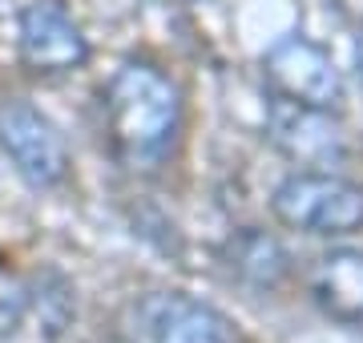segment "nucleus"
<instances>
[{"label": "nucleus", "instance_id": "obj_1", "mask_svg": "<svg viewBox=\"0 0 363 343\" xmlns=\"http://www.w3.org/2000/svg\"><path fill=\"white\" fill-rule=\"evenodd\" d=\"M109 142L125 162H162L174 150L186 118L178 81L154 61H121L101 93Z\"/></svg>", "mask_w": 363, "mask_h": 343}, {"label": "nucleus", "instance_id": "obj_2", "mask_svg": "<svg viewBox=\"0 0 363 343\" xmlns=\"http://www.w3.org/2000/svg\"><path fill=\"white\" fill-rule=\"evenodd\" d=\"M271 214L303 235L343 238L363 230V190L331 170H298L274 186Z\"/></svg>", "mask_w": 363, "mask_h": 343}, {"label": "nucleus", "instance_id": "obj_3", "mask_svg": "<svg viewBox=\"0 0 363 343\" xmlns=\"http://www.w3.org/2000/svg\"><path fill=\"white\" fill-rule=\"evenodd\" d=\"M262 81L271 97L291 106L339 109L343 101V73L335 57L303 33H286L262 53Z\"/></svg>", "mask_w": 363, "mask_h": 343}, {"label": "nucleus", "instance_id": "obj_4", "mask_svg": "<svg viewBox=\"0 0 363 343\" xmlns=\"http://www.w3.org/2000/svg\"><path fill=\"white\" fill-rule=\"evenodd\" d=\"M0 150L33 190H52L69 178V150L61 130L21 97H0Z\"/></svg>", "mask_w": 363, "mask_h": 343}, {"label": "nucleus", "instance_id": "obj_5", "mask_svg": "<svg viewBox=\"0 0 363 343\" xmlns=\"http://www.w3.org/2000/svg\"><path fill=\"white\" fill-rule=\"evenodd\" d=\"M138 343H238V327L214 303L186 291H150L133 303Z\"/></svg>", "mask_w": 363, "mask_h": 343}, {"label": "nucleus", "instance_id": "obj_6", "mask_svg": "<svg viewBox=\"0 0 363 343\" xmlns=\"http://www.w3.org/2000/svg\"><path fill=\"white\" fill-rule=\"evenodd\" d=\"M21 61L37 77H61L89 61V40L61 0H33L16 16Z\"/></svg>", "mask_w": 363, "mask_h": 343}, {"label": "nucleus", "instance_id": "obj_7", "mask_svg": "<svg viewBox=\"0 0 363 343\" xmlns=\"http://www.w3.org/2000/svg\"><path fill=\"white\" fill-rule=\"evenodd\" d=\"M335 109H311V106H291L274 97L267 106V137L283 150L298 166H339L347 154V133L331 118Z\"/></svg>", "mask_w": 363, "mask_h": 343}, {"label": "nucleus", "instance_id": "obj_8", "mask_svg": "<svg viewBox=\"0 0 363 343\" xmlns=\"http://www.w3.org/2000/svg\"><path fill=\"white\" fill-rule=\"evenodd\" d=\"M311 299L327 319L363 331V251L335 247L319 254L311 266Z\"/></svg>", "mask_w": 363, "mask_h": 343}, {"label": "nucleus", "instance_id": "obj_9", "mask_svg": "<svg viewBox=\"0 0 363 343\" xmlns=\"http://www.w3.org/2000/svg\"><path fill=\"white\" fill-rule=\"evenodd\" d=\"M226 266L238 283L255 291H274L291 271V254L267 230H242L226 242Z\"/></svg>", "mask_w": 363, "mask_h": 343}, {"label": "nucleus", "instance_id": "obj_10", "mask_svg": "<svg viewBox=\"0 0 363 343\" xmlns=\"http://www.w3.org/2000/svg\"><path fill=\"white\" fill-rule=\"evenodd\" d=\"M331 9H335L339 16L355 21V25H363V0H331Z\"/></svg>", "mask_w": 363, "mask_h": 343}, {"label": "nucleus", "instance_id": "obj_11", "mask_svg": "<svg viewBox=\"0 0 363 343\" xmlns=\"http://www.w3.org/2000/svg\"><path fill=\"white\" fill-rule=\"evenodd\" d=\"M355 77H359V89H363V37L355 45Z\"/></svg>", "mask_w": 363, "mask_h": 343}, {"label": "nucleus", "instance_id": "obj_12", "mask_svg": "<svg viewBox=\"0 0 363 343\" xmlns=\"http://www.w3.org/2000/svg\"><path fill=\"white\" fill-rule=\"evenodd\" d=\"M186 4H202V0H186Z\"/></svg>", "mask_w": 363, "mask_h": 343}]
</instances>
